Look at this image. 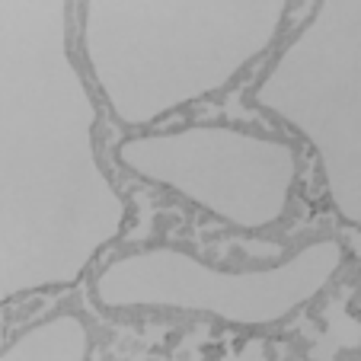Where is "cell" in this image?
<instances>
[{
	"instance_id": "cell-3",
	"label": "cell",
	"mask_w": 361,
	"mask_h": 361,
	"mask_svg": "<svg viewBox=\"0 0 361 361\" xmlns=\"http://www.w3.org/2000/svg\"><path fill=\"white\" fill-rule=\"evenodd\" d=\"M252 102L317 150L336 212L361 221V4H317Z\"/></svg>"
},
{
	"instance_id": "cell-5",
	"label": "cell",
	"mask_w": 361,
	"mask_h": 361,
	"mask_svg": "<svg viewBox=\"0 0 361 361\" xmlns=\"http://www.w3.org/2000/svg\"><path fill=\"white\" fill-rule=\"evenodd\" d=\"M116 157L135 176L189 198L237 231L281 221L298 183L291 144L233 125H185L128 137Z\"/></svg>"
},
{
	"instance_id": "cell-4",
	"label": "cell",
	"mask_w": 361,
	"mask_h": 361,
	"mask_svg": "<svg viewBox=\"0 0 361 361\" xmlns=\"http://www.w3.org/2000/svg\"><path fill=\"white\" fill-rule=\"evenodd\" d=\"M339 259L336 240H317L285 262L227 272L176 246H147L112 259L96 275L93 294L106 310L166 307L237 326H269L310 304L329 285Z\"/></svg>"
},
{
	"instance_id": "cell-6",
	"label": "cell",
	"mask_w": 361,
	"mask_h": 361,
	"mask_svg": "<svg viewBox=\"0 0 361 361\" xmlns=\"http://www.w3.org/2000/svg\"><path fill=\"white\" fill-rule=\"evenodd\" d=\"M87 355L90 329L74 314L48 317L0 348V361H87Z\"/></svg>"
},
{
	"instance_id": "cell-2",
	"label": "cell",
	"mask_w": 361,
	"mask_h": 361,
	"mask_svg": "<svg viewBox=\"0 0 361 361\" xmlns=\"http://www.w3.org/2000/svg\"><path fill=\"white\" fill-rule=\"evenodd\" d=\"M285 0H87L80 45L106 106L131 128L221 93L285 23Z\"/></svg>"
},
{
	"instance_id": "cell-1",
	"label": "cell",
	"mask_w": 361,
	"mask_h": 361,
	"mask_svg": "<svg viewBox=\"0 0 361 361\" xmlns=\"http://www.w3.org/2000/svg\"><path fill=\"white\" fill-rule=\"evenodd\" d=\"M68 13V0H0V307L74 288L128 221Z\"/></svg>"
}]
</instances>
